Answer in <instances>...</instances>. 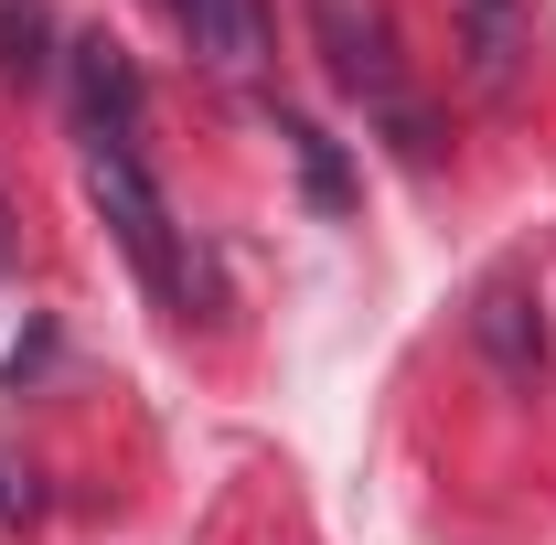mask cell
Listing matches in <instances>:
<instances>
[{
  "mask_svg": "<svg viewBox=\"0 0 556 545\" xmlns=\"http://www.w3.org/2000/svg\"><path fill=\"white\" fill-rule=\"evenodd\" d=\"M278 139L300 150V172H311V193H321V204H343V193H353V182H343V161H332V139L311 129V118H278Z\"/></svg>",
  "mask_w": 556,
  "mask_h": 545,
  "instance_id": "obj_8",
  "label": "cell"
},
{
  "mask_svg": "<svg viewBox=\"0 0 556 545\" xmlns=\"http://www.w3.org/2000/svg\"><path fill=\"white\" fill-rule=\"evenodd\" d=\"M0 75H54V11L43 0H0Z\"/></svg>",
  "mask_w": 556,
  "mask_h": 545,
  "instance_id": "obj_7",
  "label": "cell"
},
{
  "mask_svg": "<svg viewBox=\"0 0 556 545\" xmlns=\"http://www.w3.org/2000/svg\"><path fill=\"white\" fill-rule=\"evenodd\" d=\"M172 22L193 33V54L214 75H257L268 65V0H172Z\"/></svg>",
  "mask_w": 556,
  "mask_h": 545,
  "instance_id": "obj_4",
  "label": "cell"
},
{
  "mask_svg": "<svg viewBox=\"0 0 556 545\" xmlns=\"http://www.w3.org/2000/svg\"><path fill=\"white\" fill-rule=\"evenodd\" d=\"M0 524H33V481L11 471V460H0Z\"/></svg>",
  "mask_w": 556,
  "mask_h": 545,
  "instance_id": "obj_9",
  "label": "cell"
},
{
  "mask_svg": "<svg viewBox=\"0 0 556 545\" xmlns=\"http://www.w3.org/2000/svg\"><path fill=\"white\" fill-rule=\"evenodd\" d=\"M22 268V214H11V193H0V278Z\"/></svg>",
  "mask_w": 556,
  "mask_h": 545,
  "instance_id": "obj_10",
  "label": "cell"
},
{
  "mask_svg": "<svg viewBox=\"0 0 556 545\" xmlns=\"http://www.w3.org/2000/svg\"><path fill=\"white\" fill-rule=\"evenodd\" d=\"M460 33H471V86L482 97H514V75L535 54V11L525 0H460Z\"/></svg>",
  "mask_w": 556,
  "mask_h": 545,
  "instance_id": "obj_5",
  "label": "cell"
},
{
  "mask_svg": "<svg viewBox=\"0 0 556 545\" xmlns=\"http://www.w3.org/2000/svg\"><path fill=\"white\" fill-rule=\"evenodd\" d=\"M311 43H321L332 86H343V97L396 139L407 161H439V129H428L417 75H407V33H396V11H386V0H311Z\"/></svg>",
  "mask_w": 556,
  "mask_h": 545,
  "instance_id": "obj_1",
  "label": "cell"
},
{
  "mask_svg": "<svg viewBox=\"0 0 556 545\" xmlns=\"http://www.w3.org/2000/svg\"><path fill=\"white\" fill-rule=\"evenodd\" d=\"M65 86H75V107H86V139H129L139 107H150V86H139V65H129V43H108V33L65 43Z\"/></svg>",
  "mask_w": 556,
  "mask_h": 545,
  "instance_id": "obj_3",
  "label": "cell"
},
{
  "mask_svg": "<svg viewBox=\"0 0 556 545\" xmlns=\"http://www.w3.org/2000/svg\"><path fill=\"white\" fill-rule=\"evenodd\" d=\"M471 332H482V353L503 364V375H546V321H535V300H525L514 278H492V289H482Z\"/></svg>",
  "mask_w": 556,
  "mask_h": 545,
  "instance_id": "obj_6",
  "label": "cell"
},
{
  "mask_svg": "<svg viewBox=\"0 0 556 545\" xmlns=\"http://www.w3.org/2000/svg\"><path fill=\"white\" fill-rule=\"evenodd\" d=\"M86 204H97V225L129 246V268L193 321V246H182V225H172V204L150 193V172L129 161V139H86Z\"/></svg>",
  "mask_w": 556,
  "mask_h": 545,
  "instance_id": "obj_2",
  "label": "cell"
}]
</instances>
